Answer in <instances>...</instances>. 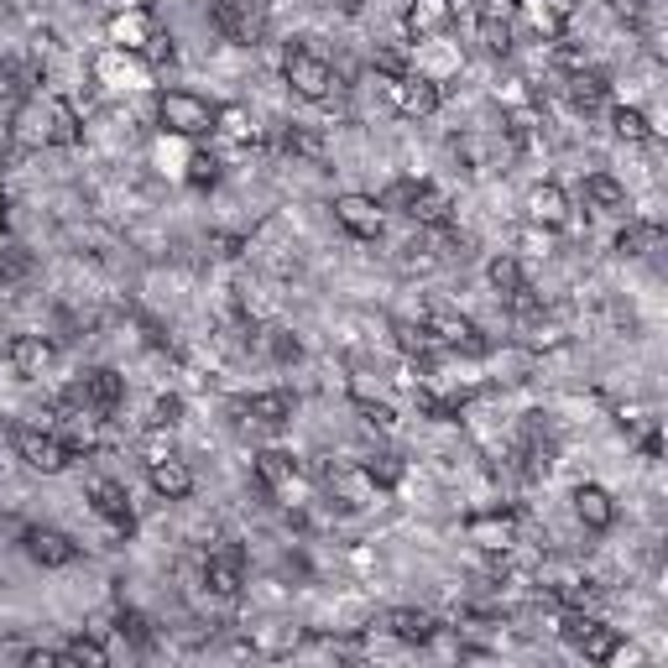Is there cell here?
Masks as SVG:
<instances>
[{
	"mask_svg": "<svg viewBox=\"0 0 668 668\" xmlns=\"http://www.w3.org/2000/svg\"><path fill=\"white\" fill-rule=\"evenodd\" d=\"M215 137L230 141H257V120L246 104H215Z\"/></svg>",
	"mask_w": 668,
	"mask_h": 668,
	"instance_id": "23",
	"label": "cell"
},
{
	"mask_svg": "<svg viewBox=\"0 0 668 668\" xmlns=\"http://www.w3.org/2000/svg\"><path fill=\"white\" fill-rule=\"evenodd\" d=\"M486 277H491V288H497L501 298H512V292L522 288V267H517V257H497L491 267H486Z\"/></svg>",
	"mask_w": 668,
	"mask_h": 668,
	"instance_id": "30",
	"label": "cell"
},
{
	"mask_svg": "<svg viewBox=\"0 0 668 668\" xmlns=\"http://www.w3.org/2000/svg\"><path fill=\"white\" fill-rule=\"evenodd\" d=\"M611 126H617V137L621 141H648L658 126H648V116L642 110H632V104H621L617 116H611Z\"/></svg>",
	"mask_w": 668,
	"mask_h": 668,
	"instance_id": "29",
	"label": "cell"
},
{
	"mask_svg": "<svg viewBox=\"0 0 668 668\" xmlns=\"http://www.w3.org/2000/svg\"><path fill=\"white\" fill-rule=\"evenodd\" d=\"M381 627H387L397 642H412V648H429L433 637H439V621H433V611H418V606H397V611H387V621H381Z\"/></svg>",
	"mask_w": 668,
	"mask_h": 668,
	"instance_id": "15",
	"label": "cell"
},
{
	"mask_svg": "<svg viewBox=\"0 0 668 668\" xmlns=\"http://www.w3.org/2000/svg\"><path fill=\"white\" fill-rule=\"evenodd\" d=\"M69 658H73V664H89V668H104V664H110V652H104L94 637H79V642H69Z\"/></svg>",
	"mask_w": 668,
	"mask_h": 668,
	"instance_id": "35",
	"label": "cell"
},
{
	"mask_svg": "<svg viewBox=\"0 0 668 668\" xmlns=\"http://www.w3.org/2000/svg\"><path fill=\"white\" fill-rule=\"evenodd\" d=\"M220 178V157L215 152H193L189 157V183H215Z\"/></svg>",
	"mask_w": 668,
	"mask_h": 668,
	"instance_id": "36",
	"label": "cell"
},
{
	"mask_svg": "<svg viewBox=\"0 0 668 668\" xmlns=\"http://www.w3.org/2000/svg\"><path fill=\"white\" fill-rule=\"evenodd\" d=\"M569 220V199L559 183H538V189H528V225L532 230H559V225Z\"/></svg>",
	"mask_w": 668,
	"mask_h": 668,
	"instance_id": "17",
	"label": "cell"
},
{
	"mask_svg": "<svg viewBox=\"0 0 668 668\" xmlns=\"http://www.w3.org/2000/svg\"><path fill=\"white\" fill-rule=\"evenodd\" d=\"M11 445H17V460L27 465V470H37V476H63L73 460L69 445L52 429H37V423H21V429L11 433Z\"/></svg>",
	"mask_w": 668,
	"mask_h": 668,
	"instance_id": "2",
	"label": "cell"
},
{
	"mask_svg": "<svg viewBox=\"0 0 668 668\" xmlns=\"http://www.w3.org/2000/svg\"><path fill=\"white\" fill-rule=\"evenodd\" d=\"M335 220L356 240H377L381 230H387V209H381L371 193H340V199H335Z\"/></svg>",
	"mask_w": 668,
	"mask_h": 668,
	"instance_id": "7",
	"label": "cell"
},
{
	"mask_svg": "<svg viewBox=\"0 0 668 668\" xmlns=\"http://www.w3.org/2000/svg\"><path fill=\"white\" fill-rule=\"evenodd\" d=\"M449 17H455V0H408L402 27H408V37H439L449 27Z\"/></svg>",
	"mask_w": 668,
	"mask_h": 668,
	"instance_id": "18",
	"label": "cell"
},
{
	"mask_svg": "<svg viewBox=\"0 0 668 668\" xmlns=\"http://www.w3.org/2000/svg\"><path fill=\"white\" fill-rule=\"evenodd\" d=\"M658 240H664V230H658V225H632V230L621 236V251H627V257H648Z\"/></svg>",
	"mask_w": 668,
	"mask_h": 668,
	"instance_id": "32",
	"label": "cell"
},
{
	"mask_svg": "<svg viewBox=\"0 0 668 668\" xmlns=\"http://www.w3.org/2000/svg\"><path fill=\"white\" fill-rule=\"evenodd\" d=\"M79 137H84V131H79L73 104L69 100H48V147H73Z\"/></svg>",
	"mask_w": 668,
	"mask_h": 668,
	"instance_id": "24",
	"label": "cell"
},
{
	"mask_svg": "<svg viewBox=\"0 0 668 668\" xmlns=\"http://www.w3.org/2000/svg\"><path fill=\"white\" fill-rule=\"evenodd\" d=\"M27 664H32V668H63V664H73V658H69V648H63V652H42V648H37V652H27Z\"/></svg>",
	"mask_w": 668,
	"mask_h": 668,
	"instance_id": "45",
	"label": "cell"
},
{
	"mask_svg": "<svg viewBox=\"0 0 668 668\" xmlns=\"http://www.w3.org/2000/svg\"><path fill=\"white\" fill-rule=\"evenodd\" d=\"M89 507L110 522L116 532H131L137 528V512H131V491L120 486V480H94L89 486Z\"/></svg>",
	"mask_w": 668,
	"mask_h": 668,
	"instance_id": "9",
	"label": "cell"
},
{
	"mask_svg": "<svg viewBox=\"0 0 668 668\" xmlns=\"http://www.w3.org/2000/svg\"><path fill=\"white\" fill-rule=\"evenodd\" d=\"M104 37H110V48L116 52H141L157 37V27H152V17L137 6V11H116L110 27H104Z\"/></svg>",
	"mask_w": 668,
	"mask_h": 668,
	"instance_id": "16",
	"label": "cell"
},
{
	"mask_svg": "<svg viewBox=\"0 0 668 668\" xmlns=\"http://www.w3.org/2000/svg\"><path fill=\"white\" fill-rule=\"evenodd\" d=\"M360 470H366V476L377 480L381 491H387V486H397V480H402V460H397V455H371V460H360Z\"/></svg>",
	"mask_w": 668,
	"mask_h": 668,
	"instance_id": "31",
	"label": "cell"
},
{
	"mask_svg": "<svg viewBox=\"0 0 668 668\" xmlns=\"http://www.w3.org/2000/svg\"><path fill=\"white\" fill-rule=\"evenodd\" d=\"M392 335H397V350H402V356H412V360H429L433 350H439V345H433V335H429V325H408V319H397Z\"/></svg>",
	"mask_w": 668,
	"mask_h": 668,
	"instance_id": "27",
	"label": "cell"
},
{
	"mask_svg": "<svg viewBox=\"0 0 668 668\" xmlns=\"http://www.w3.org/2000/svg\"><path fill=\"white\" fill-rule=\"evenodd\" d=\"M329 6H335V11H345V17H356V11L366 6V0H329Z\"/></svg>",
	"mask_w": 668,
	"mask_h": 668,
	"instance_id": "46",
	"label": "cell"
},
{
	"mask_svg": "<svg viewBox=\"0 0 668 668\" xmlns=\"http://www.w3.org/2000/svg\"><path fill=\"white\" fill-rule=\"evenodd\" d=\"M157 126L168 131V137H215V104L199 100L193 89H162L157 94Z\"/></svg>",
	"mask_w": 668,
	"mask_h": 668,
	"instance_id": "1",
	"label": "cell"
},
{
	"mask_svg": "<svg viewBox=\"0 0 668 668\" xmlns=\"http://www.w3.org/2000/svg\"><path fill=\"white\" fill-rule=\"evenodd\" d=\"M120 637H131V642H147V617L141 611H120Z\"/></svg>",
	"mask_w": 668,
	"mask_h": 668,
	"instance_id": "40",
	"label": "cell"
},
{
	"mask_svg": "<svg viewBox=\"0 0 668 668\" xmlns=\"http://www.w3.org/2000/svg\"><path fill=\"white\" fill-rule=\"evenodd\" d=\"M21 549H27V559L32 565H42V569H69L73 559H79V544H73L63 528H27L21 532Z\"/></svg>",
	"mask_w": 668,
	"mask_h": 668,
	"instance_id": "6",
	"label": "cell"
},
{
	"mask_svg": "<svg viewBox=\"0 0 668 668\" xmlns=\"http://www.w3.org/2000/svg\"><path fill=\"white\" fill-rule=\"evenodd\" d=\"M465 538L480 554H512L517 549V517L512 512H476L465 522Z\"/></svg>",
	"mask_w": 668,
	"mask_h": 668,
	"instance_id": "8",
	"label": "cell"
},
{
	"mask_svg": "<svg viewBox=\"0 0 668 668\" xmlns=\"http://www.w3.org/2000/svg\"><path fill=\"white\" fill-rule=\"evenodd\" d=\"M209 251H215V257H240V251H246V240H240V236H209Z\"/></svg>",
	"mask_w": 668,
	"mask_h": 668,
	"instance_id": "44",
	"label": "cell"
},
{
	"mask_svg": "<svg viewBox=\"0 0 668 668\" xmlns=\"http://www.w3.org/2000/svg\"><path fill=\"white\" fill-rule=\"evenodd\" d=\"M282 79H288V89L298 100H309V104L335 94V69H329V58H319V52H309V48H292L288 58H282Z\"/></svg>",
	"mask_w": 668,
	"mask_h": 668,
	"instance_id": "4",
	"label": "cell"
},
{
	"mask_svg": "<svg viewBox=\"0 0 668 668\" xmlns=\"http://www.w3.org/2000/svg\"><path fill=\"white\" fill-rule=\"evenodd\" d=\"M292 392H257L251 402H246V418H257V423H267V429H282V423H292Z\"/></svg>",
	"mask_w": 668,
	"mask_h": 668,
	"instance_id": "22",
	"label": "cell"
},
{
	"mask_svg": "<svg viewBox=\"0 0 668 668\" xmlns=\"http://www.w3.org/2000/svg\"><path fill=\"white\" fill-rule=\"evenodd\" d=\"M267 345H272L277 360H292V356H298V340H288L282 329H267Z\"/></svg>",
	"mask_w": 668,
	"mask_h": 668,
	"instance_id": "43",
	"label": "cell"
},
{
	"mask_svg": "<svg viewBox=\"0 0 668 668\" xmlns=\"http://www.w3.org/2000/svg\"><path fill=\"white\" fill-rule=\"evenodd\" d=\"M606 11L617 21H627V27H637V21L648 17V0H606Z\"/></svg>",
	"mask_w": 668,
	"mask_h": 668,
	"instance_id": "38",
	"label": "cell"
},
{
	"mask_svg": "<svg viewBox=\"0 0 668 668\" xmlns=\"http://www.w3.org/2000/svg\"><path fill=\"white\" fill-rule=\"evenodd\" d=\"M575 517H580L590 532H606L617 522V501H611V491H600V486H580V491H575Z\"/></svg>",
	"mask_w": 668,
	"mask_h": 668,
	"instance_id": "19",
	"label": "cell"
},
{
	"mask_svg": "<svg viewBox=\"0 0 668 668\" xmlns=\"http://www.w3.org/2000/svg\"><path fill=\"white\" fill-rule=\"evenodd\" d=\"M141 52H147L152 63H172V58H178V48H172V37H162V32H157V37H152V42H147V48H141Z\"/></svg>",
	"mask_w": 668,
	"mask_h": 668,
	"instance_id": "42",
	"label": "cell"
},
{
	"mask_svg": "<svg viewBox=\"0 0 668 668\" xmlns=\"http://www.w3.org/2000/svg\"><path fill=\"white\" fill-rule=\"evenodd\" d=\"M402 215H408V220H418V225H433V230H439V225H449V215H455V209H449V193L429 189V183H418Z\"/></svg>",
	"mask_w": 668,
	"mask_h": 668,
	"instance_id": "20",
	"label": "cell"
},
{
	"mask_svg": "<svg viewBox=\"0 0 668 668\" xmlns=\"http://www.w3.org/2000/svg\"><path fill=\"white\" fill-rule=\"evenodd\" d=\"M429 335H433V345L439 350H465V356H486V340H480V329H476V319H465V313H455V309H433L429 319Z\"/></svg>",
	"mask_w": 668,
	"mask_h": 668,
	"instance_id": "5",
	"label": "cell"
},
{
	"mask_svg": "<svg viewBox=\"0 0 668 668\" xmlns=\"http://www.w3.org/2000/svg\"><path fill=\"white\" fill-rule=\"evenodd\" d=\"M565 94H569V104H580V110H596L600 100H606V79L600 73H590V69H575L565 79Z\"/></svg>",
	"mask_w": 668,
	"mask_h": 668,
	"instance_id": "25",
	"label": "cell"
},
{
	"mask_svg": "<svg viewBox=\"0 0 668 668\" xmlns=\"http://www.w3.org/2000/svg\"><path fill=\"white\" fill-rule=\"evenodd\" d=\"M480 21V42L491 52H507L512 48V21H486V17H476Z\"/></svg>",
	"mask_w": 668,
	"mask_h": 668,
	"instance_id": "33",
	"label": "cell"
},
{
	"mask_svg": "<svg viewBox=\"0 0 668 668\" xmlns=\"http://www.w3.org/2000/svg\"><path fill=\"white\" fill-rule=\"evenodd\" d=\"M52 360H58V350H52L48 335H17V340H11V371H17L21 381L48 377Z\"/></svg>",
	"mask_w": 668,
	"mask_h": 668,
	"instance_id": "11",
	"label": "cell"
},
{
	"mask_svg": "<svg viewBox=\"0 0 668 668\" xmlns=\"http://www.w3.org/2000/svg\"><path fill=\"white\" fill-rule=\"evenodd\" d=\"M517 11H522V0H476V17L486 21H517Z\"/></svg>",
	"mask_w": 668,
	"mask_h": 668,
	"instance_id": "37",
	"label": "cell"
},
{
	"mask_svg": "<svg viewBox=\"0 0 668 668\" xmlns=\"http://www.w3.org/2000/svg\"><path fill=\"white\" fill-rule=\"evenodd\" d=\"M120 397H126V381H120V371H110V366H94V371H84V381H79V402H84L89 412H116Z\"/></svg>",
	"mask_w": 668,
	"mask_h": 668,
	"instance_id": "12",
	"label": "cell"
},
{
	"mask_svg": "<svg viewBox=\"0 0 668 668\" xmlns=\"http://www.w3.org/2000/svg\"><path fill=\"white\" fill-rule=\"evenodd\" d=\"M585 199H590L596 209H611V215L627 209V189H621L611 172H590V178H585Z\"/></svg>",
	"mask_w": 668,
	"mask_h": 668,
	"instance_id": "26",
	"label": "cell"
},
{
	"mask_svg": "<svg viewBox=\"0 0 668 668\" xmlns=\"http://www.w3.org/2000/svg\"><path fill=\"white\" fill-rule=\"evenodd\" d=\"M288 152H298V157H325V137H319V131H303V126H292V131H288Z\"/></svg>",
	"mask_w": 668,
	"mask_h": 668,
	"instance_id": "34",
	"label": "cell"
},
{
	"mask_svg": "<svg viewBox=\"0 0 668 668\" xmlns=\"http://www.w3.org/2000/svg\"><path fill=\"white\" fill-rule=\"evenodd\" d=\"M178 412H183V402H178V397H157V429H172V423H178Z\"/></svg>",
	"mask_w": 668,
	"mask_h": 668,
	"instance_id": "41",
	"label": "cell"
},
{
	"mask_svg": "<svg viewBox=\"0 0 668 668\" xmlns=\"http://www.w3.org/2000/svg\"><path fill=\"white\" fill-rule=\"evenodd\" d=\"M257 480L267 491H288L292 480H298V460H292L288 449H261L257 455Z\"/></svg>",
	"mask_w": 668,
	"mask_h": 668,
	"instance_id": "21",
	"label": "cell"
},
{
	"mask_svg": "<svg viewBox=\"0 0 668 668\" xmlns=\"http://www.w3.org/2000/svg\"><path fill=\"white\" fill-rule=\"evenodd\" d=\"M617 642H621V632L617 627H600V621H590V632L575 642V648L590 658V664H611V652H617Z\"/></svg>",
	"mask_w": 668,
	"mask_h": 668,
	"instance_id": "28",
	"label": "cell"
},
{
	"mask_svg": "<svg viewBox=\"0 0 668 668\" xmlns=\"http://www.w3.org/2000/svg\"><path fill=\"white\" fill-rule=\"evenodd\" d=\"M209 21H215V32L240 42V48H257L261 37H267L261 0H209Z\"/></svg>",
	"mask_w": 668,
	"mask_h": 668,
	"instance_id": "3",
	"label": "cell"
},
{
	"mask_svg": "<svg viewBox=\"0 0 668 668\" xmlns=\"http://www.w3.org/2000/svg\"><path fill=\"white\" fill-rule=\"evenodd\" d=\"M17 277H27V257L17 246H0V282H17Z\"/></svg>",
	"mask_w": 668,
	"mask_h": 668,
	"instance_id": "39",
	"label": "cell"
},
{
	"mask_svg": "<svg viewBox=\"0 0 668 668\" xmlns=\"http://www.w3.org/2000/svg\"><path fill=\"white\" fill-rule=\"evenodd\" d=\"M147 480H152V491L162 501L193 497V470L183 460H172V455H152V460H147Z\"/></svg>",
	"mask_w": 668,
	"mask_h": 668,
	"instance_id": "13",
	"label": "cell"
},
{
	"mask_svg": "<svg viewBox=\"0 0 668 668\" xmlns=\"http://www.w3.org/2000/svg\"><path fill=\"white\" fill-rule=\"evenodd\" d=\"M205 585L220 600H236L240 590H246V554H240V549L209 554V559H205Z\"/></svg>",
	"mask_w": 668,
	"mask_h": 668,
	"instance_id": "10",
	"label": "cell"
},
{
	"mask_svg": "<svg viewBox=\"0 0 668 668\" xmlns=\"http://www.w3.org/2000/svg\"><path fill=\"white\" fill-rule=\"evenodd\" d=\"M52 433L69 445V455H89V449L100 445V412L63 408V412H58V423H52Z\"/></svg>",
	"mask_w": 668,
	"mask_h": 668,
	"instance_id": "14",
	"label": "cell"
}]
</instances>
